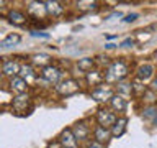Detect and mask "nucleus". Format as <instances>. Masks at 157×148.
Segmentation results:
<instances>
[{
  "mask_svg": "<svg viewBox=\"0 0 157 148\" xmlns=\"http://www.w3.org/2000/svg\"><path fill=\"white\" fill-rule=\"evenodd\" d=\"M128 74H129V68L128 64L123 61V59H116V61H111L106 68V72L103 74V81L105 84H118L121 81H126Z\"/></svg>",
  "mask_w": 157,
  "mask_h": 148,
  "instance_id": "nucleus-1",
  "label": "nucleus"
},
{
  "mask_svg": "<svg viewBox=\"0 0 157 148\" xmlns=\"http://www.w3.org/2000/svg\"><path fill=\"white\" fill-rule=\"evenodd\" d=\"M12 110L20 113V115H26V113H29L33 110V99L26 92L15 96L12 99Z\"/></svg>",
  "mask_w": 157,
  "mask_h": 148,
  "instance_id": "nucleus-2",
  "label": "nucleus"
},
{
  "mask_svg": "<svg viewBox=\"0 0 157 148\" xmlns=\"http://www.w3.org/2000/svg\"><path fill=\"white\" fill-rule=\"evenodd\" d=\"M113 96H115V87L110 86V84H105V82L93 87L90 91V97L98 104H106Z\"/></svg>",
  "mask_w": 157,
  "mask_h": 148,
  "instance_id": "nucleus-3",
  "label": "nucleus"
},
{
  "mask_svg": "<svg viewBox=\"0 0 157 148\" xmlns=\"http://www.w3.org/2000/svg\"><path fill=\"white\" fill-rule=\"evenodd\" d=\"M56 91H57L59 96H62V97L75 96L77 92H80V82H78L77 79L66 77V79H62V81L56 86Z\"/></svg>",
  "mask_w": 157,
  "mask_h": 148,
  "instance_id": "nucleus-4",
  "label": "nucleus"
},
{
  "mask_svg": "<svg viewBox=\"0 0 157 148\" xmlns=\"http://www.w3.org/2000/svg\"><path fill=\"white\" fill-rule=\"evenodd\" d=\"M71 130H72V133H74V137H75V140H77V143L80 145V143H85L88 142V140H92V127L88 125V123L85 122V120H78V122H75L74 125L71 127Z\"/></svg>",
  "mask_w": 157,
  "mask_h": 148,
  "instance_id": "nucleus-5",
  "label": "nucleus"
},
{
  "mask_svg": "<svg viewBox=\"0 0 157 148\" xmlns=\"http://www.w3.org/2000/svg\"><path fill=\"white\" fill-rule=\"evenodd\" d=\"M95 120H97V125L105 127V128H111V125H113V123H115V120H116V113L111 112L110 107L100 105V107L97 109Z\"/></svg>",
  "mask_w": 157,
  "mask_h": 148,
  "instance_id": "nucleus-6",
  "label": "nucleus"
},
{
  "mask_svg": "<svg viewBox=\"0 0 157 148\" xmlns=\"http://www.w3.org/2000/svg\"><path fill=\"white\" fill-rule=\"evenodd\" d=\"M41 79H44L49 84H59L64 79V71L54 64H49L41 69Z\"/></svg>",
  "mask_w": 157,
  "mask_h": 148,
  "instance_id": "nucleus-7",
  "label": "nucleus"
},
{
  "mask_svg": "<svg viewBox=\"0 0 157 148\" xmlns=\"http://www.w3.org/2000/svg\"><path fill=\"white\" fill-rule=\"evenodd\" d=\"M20 66H21V64H20L15 58H5L2 61V74L12 79L15 76H18Z\"/></svg>",
  "mask_w": 157,
  "mask_h": 148,
  "instance_id": "nucleus-8",
  "label": "nucleus"
},
{
  "mask_svg": "<svg viewBox=\"0 0 157 148\" xmlns=\"http://www.w3.org/2000/svg\"><path fill=\"white\" fill-rule=\"evenodd\" d=\"M7 20L13 27H25L28 23V15L18 8H10L7 12Z\"/></svg>",
  "mask_w": 157,
  "mask_h": 148,
  "instance_id": "nucleus-9",
  "label": "nucleus"
},
{
  "mask_svg": "<svg viewBox=\"0 0 157 148\" xmlns=\"http://www.w3.org/2000/svg\"><path fill=\"white\" fill-rule=\"evenodd\" d=\"M57 142H59V145H61L62 148H78V146H80V145L77 143L75 137H74L71 127H69V128H64V130L59 133Z\"/></svg>",
  "mask_w": 157,
  "mask_h": 148,
  "instance_id": "nucleus-10",
  "label": "nucleus"
},
{
  "mask_svg": "<svg viewBox=\"0 0 157 148\" xmlns=\"http://www.w3.org/2000/svg\"><path fill=\"white\" fill-rule=\"evenodd\" d=\"M26 12H28L29 17H33L36 20H44L48 17L44 2H28L26 3Z\"/></svg>",
  "mask_w": 157,
  "mask_h": 148,
  "instance_id": "nucleus-11",
  "label": "nucleus"
},
{
  "mask_svg": "<svg viewBox=\"0 0 157 148\" xmlns=\"http://www.w3.org/2000/svg\"><path fill=\"white\" fill-rule=\"evenodd\" d=\"M141 118L147 125L155 127L157 125V104H147L141 112Z\"/></svg>",
  "mask_w": 157,
  "mask_h": 148,
  "instance_id": "nucleus-12",
  "label": "nucleus"
},
{
  "mask_svg": "<svg viewBox=\"0 0 157 148\" xmlns=\"http://www.w3.org/2000/svg\"><path fill=\"white\" fill-rule=\"evenodd\" d=\"M126 128H128V117L118 115L116 120H115V123H113L111 128H110L111 138H120V137H123V135H124V132H126Z\"/></svg>",
  "mask_w": 157,
  "mask_h": 148,
  "instance_id": "nucleus-13",
  "label": "nucleus"
},
{
  "mask_svg": "<svg viewBox=\"0 0 157 148\" xmlns=\"http://www.w3.org/2000/svg\"><path fill=\"white\" fill-rule=\"evenodd\" d=\"M154 71H155V68H154V64H151V63H144V64H141L139 68H137V72H136V79L139 82H147L149 79L154 77Z\"/></svg>",
  "mask_w": 157,
  "mask_h": 148,
  "instance_id": "nucleus-14",
  "label": "nucleus"
},
{
  "mask_svg": "<svg viewBox=\"0 0 157 148\" xmlns=\"http://www.w3.org/2000/svg\"><path fill=\"white\" fill-rule=\"evenodd\" d=\"M92 135H93V140L101 143V145H106V143L111 140L110 128H105V127H100V125H95L92 128Z\"/></svg>",
  "mask_w": 157,
  "mask_h": 148,
  "instance_id": "nucleus-15",
  "label": "nucleus"
},
{
  "mask_svg": "<svg viewBox=\"0 0 157 148\" xmlns=\"http://www.w3.org/2000/svg\"><path fill=\"white\" fill-rule=\"evenodd\" d=\"M18 76L21 77L23 81H26L28 86H29V82H31V81H36V79H38L36 69H34L29 63L21 64V66H20V72H18Z\"/></svg>",
  "mask_w": 157,
  "mask_h": 148,
  "instance_id": "nucleus-16",
  "label": "nucleus"
},
{
  "mask_svg": "<svg viewBox=\"0 0 157 148\" xmlns=\"http://www.w3.org/2000/svg\"><path fill=\"white\" fill-rule=\"evenodd\" d=\"M108 104H110V110L120 113V115L126 110V107H128V101H126L124 97L118 96V94H115V96H113L110 101H108Z\"/></svg>",
  "mask_w": 157,
  "mask_h": 148,
  "instance_id": "nucleus-17",
  "label": "nucleus"
},
{
  "mask_svg": "<svg viewBox=\"0 0 157 148\" xmlns=\"http://www.w3.org/2000/svg\"><path fill=\"white\" fill-rule=\"evenodd\" d=\"M44 7H46L48 17H52V18H59L66 10L61 2H44Z\"/></svg>",
  "mask_w": 157,
  "mask_h": 148,
  "instance_id": "nucleus-18",
  "label": "nucleus"
},
{
  "mask_svg": "<svg viewBox=\"0 0 157 148\" xmlns=\"http://www.w3.org/2000/svg\"><path fill=\"white\" fill-rule=\"evenodd\" d=\"M8 86H10V89H12V91L17 94H25L28 91V84H26V81H23L21 77L20 76H15V77H12L8 81Z\"/></svg>",
  "mask_w": 157,
  "mask_h": 148,
  "instance_id": "nucleus-19",
  "label": "nucleus"
},
{
  "mask_svg": "<svg viewBox=\"0 0 157 148\" xmlns=\"http://www.w3.org/2000/svg\"><path fill=\"white\" fill-rule=\"evenodd\" d=\"M20 41H21V35H18V33H8L3 39H0V48H2V49L13 48V46H17V44H20Z\"/></svg>",
  "mask_w": 157,
  "mask_h": 148,
  "instance_id": "nucleus-20",
  "label": "nucleus"
},
{
  "mask_svg": "<svg viewBox=\"0 0 157 148\" xmlns=\"http://www.w3.org/2000/svg\"><path fill=\"white\" fill-rule=\"evenodd\" d=\"M103 82H105V81H103V72L97 71V69H93V71L87 72V84H88L92 89L97 87V86H100V84H103Z\"/></svg>",
  "mask_w": 157,
  "mask_h": 148,
  "instance_id": "nucleus-21",
  "label": "nucleus"
},
{
  "mask_svg": "<svg viewBox=\"0 0 157 148\" xmlns=\"http://www.w3.org/2000/svg\"><path fill=\"white\" fill-rule=\"evenodd\" d=\"M115 94H118V96H121V97H124V99L128 96H131V94H132V82H129V81L118 82L116 87H115Z\"/></svg>",
  "mask_w": 157,
  "mask_h": 148,
  "instance_id": "nucleus-22",
  "label": "nucleus"
},
{
  "mask_svg": "<svg viewBox=\"0 0 157 148\" xmlns=\"http://www.w3.org/2000/svg\"><path fill=\"white\" fill-rule=\"evenodd\" d=\"M31 66L34 68V64H39L41 66V69L43 68H46V66H49V64H52V59H51V56L49 54H44V53H41V54H34V56H31Z\"/></svg>",
  "mask_w": 157,
  "mask_h": 148,
  "instance_id": "nucleus-23",
  "label": "nucleus"
},
{
  "mask_svg": "<svg viewBox=\"0 0 157 148\" xmlns=\"http://www.w3.org/2000/svg\"><path fill=\"white\" fill-rule=\"evenodd\" d=\"M95 58H82V59H78L77 61V68H78V71H82V72H90L93 71V68H95Z\"/></svg>",
  "mask_w": 157,
  "mask_h": 148,
  "instance_id": "nucleus-24",
  "label": "nucleus"
},
{
  "mask_svg": "<svg viewBox=\"0 0 157 148\" xmlns=\"http://www.w3.org/2000/svg\"><path fill=\"white\" fill-rule=\"evenodd\" d=\"M134 43H136L134 38L128 36V38H124V39L120 43V48H132V46H134Z\"/></svg>",
  "mask_w": 157,
  "mask_h": 148,
  "instance_id": "nucleus-25",
  "label": "nucleus"
},
{
  "mask_svg": "<svg viewBox=\"0 0 157 148\" xmlns=\"http://www.w3.org/2000/svg\"><path fill=\"white\" fill-rule=\"evenodd\" d=\"M136 18H139V13H129L126 17H123V23H132L136 22Z\"/></svg>",
  "mask_w": 157,
  "mask_h": 148,
  "instance_id": "nucleus-26",
  "label": "nucleus"
},
{
  "mask_svg": "<svg viewBox=\"0 0 157 148\" xmlns=\"http://www.w3.org/2000/svg\"><path fill=\"white\" fill-rule=\"evenodd\" d=\"M83 148H105V145H101V143H98L95 140H88Z\"/></svg>",
  "mask_w": 157,
  "mask_h": 148,
  "instance_id": "nucleus-27",
  "label": "nucleus"
},
{
  "mask_svg": "<svg viewBox=\"0 0 157 148\" xmlns=\"http://www.w3.org/2000/svg\"><path fill=\"white\" fill-rule=\"evenodd\" d=\"M31 36H38V38H49V33L39 31V30H31Z\"/></svg>",
  "mask_w": 157,
  "mask_h": 148,
  "instance_id": "nucleus-28",
  "label": "nucleus"
},
{
  "mask_svg": "<svg viewBox=\"0 0 157 148\" xmlns=\"http://www.w3.org/2000/svg\"><path fill=\"white\" fill-rule=\"evenodd\" d=\"M149 89L154 94H157V76H154L152 77V82H151V86H149Z\"/></svg>",
  "mask_w": 157,
  "mask_h": 148,
  "instance_id": "nucleus-29",
  "label": "nucleus"
},
{
  "mask_svg": "<svg viewBox=\"0 0 157 148\" xmlns=\"http://www.w3.org/2000/svg\"><path fill=\"white\" fill-rule=\"evenodd\" d=\"M115 46H116V44H113V43H108V44H105V48H106V49H113Z\"/></svg>",
  "mask_w": 157,
  "mask_h": 148,
  "instance_id": "nucleus-30",
  "label": "nucleus"
},
{
  "mask_svg": "<svg viewBox=\"0 0 157 148\" xmlns=\"http://www.w3.org/2000/svg\"><path fill=\"white\" fill-rule=\"evenodd\" d=\"M155 59H157V51H155Z\"/></svg>",
  "mask_w": 157,
  "mask_h": 148,
  "instance_id": "nucleus-31",
  "label": "nucleus"
}]
</instances>
